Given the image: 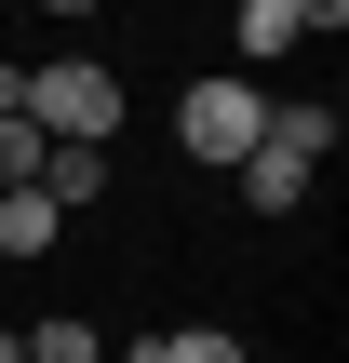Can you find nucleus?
Here are the masks:
<instances>
[{
	"label": "nucleus",
	"mask_w": 349,
	"mask_h": 363,
	"mask_svg": "<svg viewBox=\"0 0 349 363\" xmlns=\"http://www.w3.org/2000/svg\"><path fill=\"white\" fill-rule=\"evenodd\" d=\"M27 121H40V148H108L121 135V67H27Z\"/></svg>",
	"instance_id": "1"
},
{
	"label": "nucleus",
	"mask_w": 349,
	"mask_h": 363,
	"mask_svg": "<svg viewBox=\"0 0 349 363\" xmlns=\"http://www.w3.org/2000/svg\"><path fill=\"white\" fill-rule=\"evenodd\" d=\"M27 363H108V337L81 310H54V323H27Z\"/></svg>",
	"instance_id": "8"
},
{
	"label": "nucleus",
	"mask_w": 349,
	"mask_h": 363,
	"mask_svg": "<svg viewBox=\"0 0 349 363\" xmlns=\"http://www.w3.org/2000/svg\"><path fill=\"white\" fill-rule=\"evenodd\" d=\"M269 148H296V162L323 175V148H336V108H282V94H269Z\"/></svg>",
	"instance_id": "7"
},
{
	"label": "nucleus",
	"mask_w": 349,
	"mask_h": 363,
	"mask_svg": "<svg viewBox=\"0 0 349 363\" xmlns=\"http://www.w3.org/2000/svg\"><path fill=\"white\" fill-rule=\"evenodd\" d=\"M135 363H242L229 323H161V337H135Z\"/></svg>",
	"instance_id": "5"
},
{
	"label": "nucleus",
	"mask_w": 349,
	"mask_h": 363,
	"mask_svg": "<svg viewBox=\"0 0 349 363\" xmlns=\"http://www.w3.org/2000/svg\"><path fill=\"white\" fill-rule=\"evenodd\" d=\"M54 229H67V216H54L40 189H0V256H54Z\"/></svg>",
	"instance_id": "6"
},
{
	"label": "nucleus",
	"mask_w": 349,
	"mask_h": 363,
	"mask_svg": "<svg viewBox=\"0 0 349 363\" xmlns=\"http://www.w3.org/2000/svg\"><path fill=\"white\" fill-rule=\"evenodd\" d=\"M13 108H27V67H13V54H0V121H13Z\"/></svg>",
	"instance_id": "12"
},
{
	"label": "nucleus",
	"mask_w": 349,
	"mask_h": 363,
	"mask_svg": "<svg viewBox=\"0 0 349 363\" xmlns=\"http://www.w3.org/2000/svg\"><path fill=\"white\" fill-rule=\"evenodd\" d=\"M27 189H40L54 216H81V202L108 189V148H40V175H27Z\"/></svg>",
	"instance_id": "3"
},
{
	"label": "nucleus",
	"mask_w": 349,
	"mask_h": 363,
	"mask_svg": "<svg viewBox=\"0 0 349 363\" xmlns=\"http://www.w3.org/2000/svg\"><path fill=\"white\" fill-rule=\"evenodd\" d=\"M242 202H256V216H296V202H309V162L256 135V162H242Z\"/></svg>",
	"instance_id": "4"
},
{
	"label": "nucleus",
	"mask_w": 349,
	"mask_h": 363,
	"mask_svg": "<svg viewBox=\"0 0 349 363\" xmlns=\"http://www.w3.org/2000/svg\"><path fill=\"white\" fill-rule=\"evenodd\" d=\"M0 363H27V323H0Z\"/></svg>",
	"instance_id": "13"
},
{
	"label": "nucleus",
	"mask_w": 349,
	"mask_h": 363,
	"mask_svg": "<svg viewBox=\"0 0 349 363\" xmlns=\"http://www.w3.org/2000/svg\"><path fill=\"white\" fill-rule=\"evenodd\" d=\"M27 175H40V121L13 108V121H0V189H27Z\"/></svg>",
	"instance_id": "10"
},
{
	"label": "nucleus",
	"mask_w": 349,
	"mask_h": 363,
	"mask_svg": "<svg viewBox=\"0 0 349 363\" xmlns=\"http://www.w3.org/2000/svg\"><path fill=\"white\" fill-rule=\"evenodd\" d=\"M242 54H256V67L296 54V0H242Z\"/></svg>",
	"instance_id": "9"
},
{
	"label": "nucleus",
	"mask_w": 349,
	"mask_h": 363,
	"mask_svg": "<svg viewBox=\"0 0 349 363\" xmlns=\"http://www.w3.org/2000/svg\"><path fill=\"white\" fill-rule=\"evenodd\" d=\"M40 13H94V0H40Z\"/></svg>",
	"instance_id": "14"
},
{
	"label": "nucleus",
	"mask_w": 349,
	"mask_h": 363,
	"mask_svg": "<svg viewBox=\"0 0 349 363\" xmlns=\"http://www.w3.org/2000/svg\"><path fill=\"white\" fill-rule=\"evenodd\" d=\"M256 135H269V94H256V81H188V94H175V148H188L202 175H242Z\"/></svg>",
	"instance_id": "2"
},
{
	"label": "nucleus",
	"mask_w": 349,
	"mask_h": 363,
	"mask_svg": "<svg viewBox=\"0 0 349 363\" xmlns=\"http://www.w3.org/2000/svg\"><path fill=\"white\" fill-rule=\"evenodd\" d=\"M349 27V0H296V40H336Z\"/></svg>",
	"instance_id": "11"
}]
</instances>
